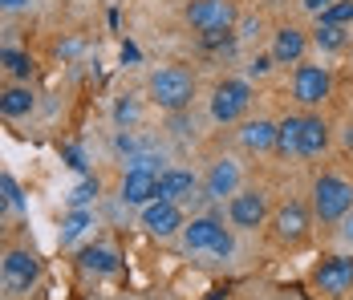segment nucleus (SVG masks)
Wrapping results in <instances>:
<instances>
[{"label": "nucleus", "mask_w": 353, "mask_h": 300, "mask_svg": "<svg viewBox=\"0 0 353 300\" xmlns=\"http://www.w3.org/2000/svg\"><path fill=\"white\" fill-rule=\"evenodd\" d=\"M150 98L159 110H187L191 101H195V77H191V69L183 66H163L150 73Z\"/></svg>", "instance_id": "nucleus-1"}, {"label": "nucleus", "mask_w": 353, "mask_h": 300, "mask_svg": "<svg viewBox=\"0 0 353 300\" xmlns=\"http://www.w3.org/2000/svg\"><path fill=\"white\" fill-rule=\"evenodd\" d=\"M353 207V183L341 174H321L313 183V215L321 223H341Z\"/></svg>", "instance_id": "nucleus-2"}, {"label": "nucleus", "mask_w": 353, "mask_h": 300, "mask_svg": "<svg viewBox=\"0 0 353 300\" xmlns=\"http://www.w3.org/2000/svg\"><path fill=\"white\" fill-rule=\"evenodd\" d=\"M183 243H187V252H208L215 260H228L232 256V235L223 232V223L212 219V215L183 223Z\"/></svg>", "instance_id": "nucleus-3"}, {"label": "nucleus", "mask_w": 353, "mask_h": 300, "mask_svg": "<svg viewBox=\"0 0 353 300\" xmlns=\"http://www.w3.org/2000/svg\"><path fill=\"white\" fill-rule=\"evenodd\" d=\"M252 106V86L240 81V77H223L219 86L212 90V118L215 122H240Z\"/></svg>", "instance_id": "nucleus-4"}, {"label": "nucleus", "mask_w": 353, "mask_h": 300, "mask_svg": "<svg viewBox=\"0 0 353 300\" xmlns=\"http://www.w3.org/2000/svg\"><path fill=\"white\" fill-rule=\"evenodd\" d=\"M236 4L232 0H191L187 4V21L199 33H219V29H236Z\"/></svg>", "instance_id": "nucleus-5"}, {"label": "nucleus", "mask_w": 353, "mask_h": 300, "mask_svg": "<svg viewBox=\"0 0 353 300\" xmlns=\"http://www.w3.org/2000/svg\"><path fill=\"white\" fill-rule=\"evenodd\" d=\"M333 90V73L325 66H296L292 73V98L301 106H321Z\"/></svg>", "instance_id": "nucleus-6"}, {"label": "nucleus", "mask_w": 353, "mask_h": 300, "mask_svg": "<svg viewBox=\"0 0 353 300\" xmlns=\"http://www.w3.org/2000/svg\"><path fill=\"white\" fill-rule=\"evenodd\" d=\"M313 284L325 297H341L353 288V256H329L313 268Z\"/></svg>", "instance_id": "nucleus-7"}, {"label": "nucleus", "mask_w": 353, "mask_h": 300, "mask_svg": "<svg viewBox=\"0 0 353 300\" xmlns=\"http://www.w3.org/2000/svg\"><path fill=\"white\" fill-rule=\"evenodd\" d=\"M309 223H313V219H309V207L301 199H288L281 211L272 215V235H276V243H301V239L309 235Z\"/></svg>", "instance_id": "nucleus-8"}, {"label": "nucleus", "mask_w": 353, "mask_h": 300, "mask_svg": "<svg viewBox=\"0 0 353 300\" xmlns=\"http://www.w3.org/2000/svg\"><path fill=\"white\" fill-rule=\"evenodd\" d=\"M37 280V256L33 252H8L4 260H0V284L8 288V292H29Z\"/></svg>", "instance_id": "nucleus-9"}, {"label": "nucleus", "mask_w": 353, "mask_h": 300, "mask_svg": "<svg viewBox=\"0 0 353 300\" xmlns=\"http://www.w3.org/2000/svg\"><path fill=\"white\" fill-rule=\"evenodd\" d=\"M228 215H232L236 228L252 232V228H260L268 219V195L264 191H236L232 203H228Z\"/></svg>", "instance_id": "nucleus-10"}, {"label": "nucleus", "mask_w": 353, "mask_h": 300, "mask_svg": "<svg viewBox=\"0 0 353 300\" xmlns=\"http://www.w3.org/2000/svg\"><path fill=\"white\" fill-rule=\"evenodd\" d=\"M142 228L150 235H159V239H167V235H175L183 228V211H179V203L171 199H154L142 207Z\"/></svg>", "instance_id": "nucleus-11"}, {"label": "nucleus", "mask_w": 353, "mask_h": 300, "mask_svg": "<svg viewBox=\"0 0 353 300\" xmlns=\"http://www.w3.org/2000/svg\"><path fill=\"white\" fill-rule=\"evenodd\" d=\"M240 191V167L232 163V159H219V163H212V170H208V183H203V195L208 199H232Z\"/></svg>", "instance_id": "nucleus-12"}, {"label": "nucleus", "mask_w": 353, "mask_h": 300, "mask_svg": "<svg viewBox=\"0 0 353 300\" xmlns=\"http://www.w3.org/2000/svg\"><path fill=\"white\" fill-rule=\"evenodd\" d=\"M329 146V126L321 122L317 114H301V138H296V154L301 159H317Z\"/></svg>", "instance_id": "nucleus-13"}, {"label": "nucleus", "mask_w": 353, "mask_h": 300, "mask_svg": "<svg viewBox=\"0 0 353 300\" xmlns=\"http://www.w3.org/2000/svg\"><path fill=\"white\" fill-rule=\"evenodd\" d=\"M122 199L134 203V207L154 203L159 199V174H154V170H126V179H122Z\"/></svg>", "instance_id": "nucleus-14"}, {"label": "nucleus", "mask_w": 353, "mask_h": 300, "mask_svg": "<svg viewBox=\"0 0 353 300\" xmlns=\"http://www.w3.org/2000/svg\"><path fill=\"white\" fill-rule=\"evenodd\" d=\"M305 49H309V37H305V29H292V25H284L281 33H276V41H272L276 66H301Z\"/></svg>", "instance_id": "nucleus-15"}, {"label": "nucleus", "mask_w": 353, "mask_h": 300, "mask_svg": "<svg viewBox=\"0 0 353 300\" xmlns=\"http://www.w3.org/2000/svg\"><path fill=\"white\" fill-rule=\"evenodd\" d=\"M240 146L252 150V154L276 150V122H268V118H252V122H244V130H240Z\"/></svg>", "instance_id": "nucleus-16"}, {"label": "nucleus", "mask_w": 353, "mask_h": 300, "mask_svg": "<svg viewBox=\"0 0 353 300\" xmlns=\"http://www.w3.org/2000/svg\"><path fill=\"white\" fill-rule=\"evenodd\" d=\"M195 187H199V179H195L191 170L171 167V170H163V174H159V199L179 203V199H187V195H191Z\"/></svg>", "instance_id": "nucleus-17"}, {"label": "nucleus", "mask_w": 353, "mask_h": 300, "mask_svg": "<svg viewBox=\"0 0 353 300\" xmlns=\"http://www.w3.org/2000/svg\"><path fill=\"white\" fill-rule=\"evenodd\" d=\"M118 252L114 248H106V243H94V248H85L81 252V268L85 272H94V276H110V272H118Z\"/></svg>", "instance_id": "nucleus-18"}, {"label": "nucleus", "mask_w": 353, "mask_h": 300, "mask_svg": "<svg viewBox=\"0 0 353 300\" xmlns=\"http://www.w3.org/2000/svg\"><path fill=\"white\" fill-rule=\"evenodd\" d=\"M29 110H33V94H29L25 86H12V90L0 94V114H4V118H25Z\"/></svg>", "instance_id": "nucleus-19"}, {"label": "nucleus", "mask_w": 353, "mask_h": 300, "mask_svg": "<svg viewBox=\"0 0 353 300\" xmlns=\"http://www.w3.org/2000/svg\"><path fill=\"white\" fill-rule=\"evenodd\" d=\"M296 138H301V114H288L276 122V150L281 154H296Z\"/></svg>", "instance_id": "nucleus-20"}, {"label": "nucleus", "mask_w": 353, "mask_h": 300, "mask_svg": "<svg viewBox=\"0 0 353 300\" xmlns=\"http://www.w3.org/2000/svg\"><path fill=\"white\" fill-rule=\"evenodd\" d=\"M345 41H350V33L341 29V25H321L313 29V45L317 49H325V53H337V49H345Z\"/></svg>", "instance_id": "nucleus-21"}, {"label": "nucleus", "mask_w": 353, "mask_h": 300, "mask_svg": "<svg viewBox=\"0 0 353 300\" xmlns=\"http://www.w3.org/2000/svg\"><path fill=\"white\" fill-rule=\"evenodd\" d=\"M0 66L8 69V73H17V77H29L33 73V57L21 53V49H0Z\"/></svg>", "instance_id": "nucleus-22"}, {"label": "nucleus", "mask_w": 353, "mask_h": 300, "mask_svg": "<svg viewBox=\"0 0 353 300\" xmlns=\"http://www.w3.org/2000/svg\"><path fill=\"white\" fill-rule=\"evenodd\" d=\"M317 21L321 25H353V0H337V4H329L325 12H317Z\"/></svg>", "instance_id": "nucleus-23"}, {"label": "nucleus", "mask_w": 353, "mask_h": 300, "mask_svg": "<svg viewBox=\"0 0 353 300\" xmlns=\"http://www.w3.org/2000/svg\"><path fill=\"white\" fill-rule=\"evenodd\" d=\"M85 228H90V211H85V207H77L70 219H65V232H61V235H65V239H77Z\"/></svg>", "instance_id": "nucleus-24"}, {"label": "nucleus", "mask_w": 353, "mask_h": 300, "mask_svg": "<svg viewBox=\"0 0 353 300\" xmlns=\"http://www.w3.org/2000/svg\"><path fill=\"white\" fill-rule=\"evenodd\" d=\"M98 195V179H81L77 187H73V195H70V203L73 207H85V203Z\"/></svg>", "instance_id": "nucleus-25"}, {"label": "nucleus", "mask_w": 353, "mask_h": 300, "mask_svg": "<svg viewBox=\"0 0 353 300\" xmlns=\"http://www.w3.org/2000/svg\"><path fill=\"white\" fill-rule=\"evenodd\" d=\"M0 191L8 195V203H12V207H25V195H21V187L12 183V174H0Z\"/></svg>", "instance_id": "nucleus-26"}, {"label": "nucleus", "mask_w": 353, "mask_h": 300, "mask_svg": "<svg viewBox=\"0 0 353 300\" xmlns=\"http://www.w3.org/2000/svg\"><path fill=\"white\" fill-rule=\"evenodd\" d=\"M272 66H276V57H272V53H260V57H252V61H248V73H252V77H264Z\"/></svg>", "instance_id": "nucleus-27"}, {"label": "nucleus", "mask_w": 353, "mask_h": 300, "mask_svg": "<svg viewBox=\"0 0 353 300\" xmlns=\"http://www.w3.org/2000/svg\"><path fill=\"white\" fill-rule=\"evenodd\" d=\"M232 41V29H219V33H203V49H219Z\"/></svg>", "instance_id": "nucleus-28"}, {"label": "nucleus", "mask_w": 353, "mask_h": 300, "mask_svg": "<svg viewBox=\"0 0 353 300\" xmlns=\"http://www.w3.org/2000/svg\"><path fill=\"white\" fill-rule=\"evenodd\" d=\"M301 4H305L309 12H325V8H329V4H337V0H301Z\"/></svg>", "instance_id": "nucleus-29"}, {"label": "nucleus", "mask_w": 353, "mask_h": 300, "mask_svg": "<svg viewBox=\"0 0 353 300\" xmlns=\"http://www.w3.org/2000/svg\"><path fill=\"white\" fill-rule=\"evenodd\" d=\"M21 4H29V0H0V8H21Z\"/></svg>", "instance_id": "nucleus-30"}, {"label": "nucleus", "mask_w": 353, "mask_h": 300, "mask_svg": "<svg viewBox=\"0 0 353 300\" xmlns=\"http://www.w3.org/2000/svg\"><path fill=\"white\" fill-rule=\"evenodd\" d=\"M4 207H12V203H8V195H0V211H4Z\"/></svg>", "instance_id": "nucleus-31"}]
</instances>
